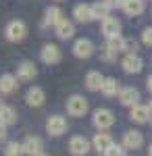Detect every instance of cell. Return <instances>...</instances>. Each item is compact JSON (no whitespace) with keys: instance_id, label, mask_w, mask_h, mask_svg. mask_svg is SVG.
Masks as SVG:
<instances>
[{"instance_id":"cell-1","label":"cell","mask_w":152,"mask_h":156,"mask_svg":"<svg viewBox=\"0 0 152 156\" xmlns=\"http://www.w3.org/2000/svg\"><path fill=\"white\" fill-rule=\"evenodd\" d=\"M69 129V125H67V119L65 117H59V115H52L50 119L46 121V131L50 135H54V137H59L63 133Z\"/></svg>"},{"instance_id":"cell-2","label":"cell","mask_w":152,"mask_h":156,"mask_svg":"<svg viewBox=\"0 0 152 156\" xmlns=\"http://www.w3.org/2000/svg\"><path fill=\"white\" fill-rule=\"evenodd\" d=\"M67 112L73 117H83L88 112V100L83 96H71L67 100Z\"/></svg>"},{"instance_id":"cell-3","label":"cell","mask_w":152,"mask_h":156,"mask_svg":"<svg viewBox=\"0 0 152 156\" xmlns=\"http://www.w3.org/2000/svg\"><path fill=\"white\" fill-rule=\"evenodd\" d=\"M94 125H96L98 129H108V127H113V125H115L113 112H110L108 108H98V110L94 112Z\"/></svg>"},{"instance_id":"cell-4","label":"cell","mask_w":152,"mask_h":156,"mask_svg":"<svg viewBox=\"0 0 152 156\" xmlns=\"http://www.w3.org/2000/svg\"><path fill=\"white\" fill-rule=\"evenodd\" d=\"M69 152L73 156H85L90 152V142L83 135H75V137H71V142H69Z\"/></svg>"},{"instance_id":"cell-5","label":"cell","mask_w":152,"mask_h":156,"mask_svg":"<svg viewBox=\"0 0 152 156\" xmlns=\"http://www.w3.org/2000/svg\"><path fill=\"white\" fill-rule=\"evenodd\" d=\"M25 36H27V27H25L23 21H11L9 23V27H6V37L11 42H21Z\"/></svg>"},{"instance_id":"cell-6","label":"cell","mask_w":152,"mask_h":156,"mask_svg":"<svg viewBox=\"0 0 152 156\" xmlns=\"http://www.w3.org/2000/svg\"><path fill=\"white\" fill-rule=\"evenodd\" d=\"M73 54H75L77 58H90L94 54V44L90 40L81 37V40H77V42L73 44Z\"/></svg>"},{"instance_id":"cell-7","label":"cell","mask_w":152,"mask_h":156,"mask_svg":"<svg viewBox=\"0 0 152 156\" xmlns=\"http://www.w3.org/2000/svg\"><path fill=\"white\" fill-rule=\"evenodd\" d=\"M142 144H144V135L140 131L131 129V131L123 133V146L127 150H138V148H142Z\"/></svg>"},{"instance_id":"cell-8","label":"cell","mask_w":152,"mask_h":156,"mask_svg":"<svg viewBox=\"0 0 152 156\" xmlns=\"http://www.w3.org/2000/svg\"><path fill=\"white\" fill-rule=\"evenodd\" d=\"M35 75H38V69H35L34 62H29V60H23L17 67V79L19 81H31Z\"/></svg>"},{"instance_id":"cell-9","label":"cell","mask_w":152,"mask_h":156,"mask_svg":"<svg viewBox=\"0 0 152 156\" xmlns=\"http://www.w3.org/2000/svg\"><path fill=\"white\" fill-rule=\"evenodd\" d=\"M42 150H44V142L40 137H35V135H29L23 142V152L27 156H38V154H42Z\"/></svg>"},{"instance_id":"cell-10","label":"cell","mask_w":152,"mask_h":156,"mask_svg":"<svg viewBox=\"0 0 152 156\" xmlns=\"http://www.w3.org/2000/svg\"><path fill=\"white\" fill-rule=\"evenodd\" d=\"M102 34L106 36V40H108V37L121 36V23H119L115 17H106V19H102Z\"/></svg>"},{"instance_id":"cell-11","label":"cell","mask_w":152,"mask_h":156,"mask_svg":"<svg viewBox=\"0 0 152 156\" xmlns=\"http://www.w3.org/2000/svg\"><path fill=\"white\" fill-rule=\"evenodd\" d=\"M119 100H121L123 106H136L138 100H140V92L136 87H123L119 92Z\"/></svg>"},{"instance_id":"cell-12","label":"cell","mask_w":152,"mask_h":156,"mask_svg":"<svg viewBox=\"0 0 152 156\" xmlns=\"http://www.w3.org/2000/svg\"><path fill=\"white\" fill-rule=\"evenodd\" d=\"M60 50L59 46H54V44H46L44 48H42V60L46 62V65H56L60 60Z\"/></svg>"},{"instance_id":"cell-13","label":"cell","mask_w":152,"mask_h":156,"mask_svg":"<svg viewBox=\"0 0 152 156\" xmlns=\"http://www.w3.org/2000/svg\"><path fill=\"white\" fill-rule=\"evenodd\" d=\"M123 71L125 73H140L142 71V58L136 54V52H131V54H127L125 58H123Z\"/></svg>"},{"instance_id":"cell-14","label":"cell","mask_w":152,"mask_h":156,"mask_svg":"<svg viewBox=\"0 0 152 156\" xmlns=\"http://www.w3.org/2000/svg\"><path fill=\"white\" fill-rule=\"evenodd\" d=\"M25 100H27V104L29 106H42L44 104V100H46V94H44V90L42 87H29L27 90V96H25Z\"/></svg>"},{"instance_id":"cell-15","label":"cell","mask_w":152,"mask_h":156,"mask_svg":"<svg viewBox=\"0 0 152 156\" xmlns=\"http://www.w3.org/2000/svg\"><path fill=\"white\" fill-rule=\"evenodd\" d=\"M150 117V108L144 106V104H136V106H131V112H129V119L133 121V123H146Z\"/></svg>"},{"instance_id":"cell-16","label":"cell","mask_w":152,"mask_h":156,"mask_svg":"<svg viewBox=\"0 0 152 156\" xmlns=\"http://www.w3.org/2000/svg\"><path fill=\"white\" fill-rule=\"evenodd\" d=\"M73 15H75L77 21H81V23H90V21L94 19V9L90 6V4H77L75 11H73Z\"/></svg>"},{"instance_id":"cell-17","label":"cell","mask_w":152,"mask_h":156,"mask_svg":"<svg viewBox=\"0 0 152 156\" xmlns=\"http://www.w3.org/2000/svg\"><path fill=\"white\" fill-rule=\"evenodd\" d=\"M17 87H19V83H17V77L15 75L6 73V75L0 77V92L2 94H13V92H17Z\"/></svg>"},{"instance_id":"cell-18","label":"cell","mask_w":152,"mask_h":156,"mask_svg":"<svg viewBox=\"0 0 152 156\" xmlns=\"http://www.w3.org/2000/svg\"><path fill=\"white\" fill-rule=\"evenodd\" d=\"M123 11L127 12L129 17H138L144 12V0H123Z\"/></svg>"},{"instance_id":"cell-19","label":"cell","mask_w":152,"mask_h":156,"mask_svg":"<svg viewBox=\"0 0 152 156\" xmlns=\"http://www.w3.org/2000/svg\"><path fill=\"white\" fill-rule=\"evenodd\" d=\"M54 27H56V36H59L60 40H69V37H73V34H75L73 23H71V21H67V19H60Z\"/></svg>"},{"instance_id":"cell-20","label":"cell","mask_w":152,"mask_h":156,"mask_svg":"<svg viewBox=\"0 0 152 156\" xmlns=\"http://www.w3.org/2000/svg\"><path fill=\"white\" fill-rule=\"evenodd\" d=\"M113 144H115V142H113V137H110L108 133H96V137H94V148H96L98 152H102V154H104Z\"/></svg>"},{"instance_id":"cell-21","label":"cell","mask_w":152,"mask_h":156,"mask_svg":"<svg viewBox=\"0 0 152 156\" xmlns=\"http://www.w3.org/2000/svg\"><path fill=\"white\" fill-rule=\"evenodd\" d=\"M102 83H104V77H102L98 71H90L88 75H85V87H88V90L96 92V90L102 87Z\"/></svg>"},{"instance_id":"cell-22","label":"cell","mask_w":152,"mask_h":156,"mask_svg":"<svg viewBox=\"0 0 152 156\" xmlns=\"http://www.w3.org/2000/svg\"><path fill=\"white\" fill-rule=\"evenodd\" d=\"M100 90H102L104 96H117L119 92H121V90H119V81L115 77H104V83H102Z\"/></svg>"},{"instance_id":"cell-23","label":"cell","mask_w":152,"mask_h":156,"mask_svg":"<svg viewBox=\"0 0 152 156\" xmlns=\"http://www.w3.org/2000/svg\"><path fill=\"white\" fill-rule=\"evenodd\" d=\"M17 121V110L13 106H0V123L4 125H13Z\"/></svg>"},{"instance_id":"cell-24","label":"cell","mask_w":152,"mask_h":156,"mask_svg":"<svg viewBox=\"0 0 152 156\" xmlns=\"http://www.w3.org/2000/svg\"><path fill=\"white\" fill-rule=\"evenodd\" d=\"M92 9H94V19H106L108 11H110V4H108V0H102V2L92 4Z\"/></svg>"},{"instance_id":"cell-25","label":"cell","mask_w":152,"mask_h":156,"mask_svg":"<svg viewBox=\"0 0 152 156\" xmlns=\"http://www.w3.org/2000/svg\"><path fill=\"white\" fill-rule=\"evenodd\" d=\"M123 40L125 37H121V36H117V37H108V42H106V52L108 54H117V52H121L123 50Z\"/></svg>"},{"instance_id":"cell-26","label":"cell","mask_w":152,"mask_h":156,"mask_svg":"<svg viewBox=\"0 0 152 156\" xmlns=\"http://www.w3.org/2000/svg\"><path fill=\"white\" fill-rule=\"evenodd\" d=\"M63 19V12H60V9H56V6H50V9H46V19H44V23L46 25H56Z\"/></svg>"},{"instance_id":"cell-27","label":"cell","mask_w":152,"mask_h":156,"mask_svg":"<svg viewBox=\"0 0 152 156\" xmlns=\"http://www.w3.org/2000/svg\"><path fill=\"white\" fill-rule=\"evenodd\" d=\"M23 144L19 142H9L6 148H4V156H23Z\"/></svg>"},{"instance_id":"cell-28","label":"cell","mask_w":152,"mask_h":156,"mask_svg":"<svg viewBox=\"0 0 152 156\" xmlns=\"http://www.w3.org/2000/svg\"><path fill=\"white\" fill-rule=\"evenodd\" d=\"M125 146H117V144H113L108 150L104 152V156H125V150H123Z\"/></svg>"},{"instance_id":"cell-29","label":"cell","mask_w":152,"mask_h":156,"mask_svg":"<svg viewBox=\"0 0 152 156\" xmlns=\"http://www.w3.org/2000/svg\"><path fill=\"white\" fill-rule=\"evenodd\" d=\"M136 48H138L136 40H129V37H125V40H123V50H127V54H131Z\"/></svg>"},{"instance_id":"cell-30","label":"cell","mask_w":152,"mask_h":156,"mask_svg":"<svg viewBox=\"0 0 152 156\" xmlns=\"http://www.w3.org/2000/svg\"><path fill=\"white\" fill-rule=\"evenodd\" d=\"M142 42H144L146 46H152V27L144 29V34H142Z\"/></svg>"},{"instance_id":"cell-31","label":"cell","mask_w":152,"mask_h":156,"mask_svg":"<svg viewBox=\"0 0 152 156\" xmlns=\"http://www.w3.org/2000/svg\"><path fill=\"white\" fill-rule=\"evenodd\" d=\"M4 137H6V125H4V123H0V142H2Z\"/></svg>"},{"instance_id":"cell-32","label":"cell","mask_w":152,"mask_h":156,"mask_svg":"<svg viewBox=\"0 0 152 156\" xmlns=\"http://www.w3.org/2000/svg\"><path fill=\"white\" fill-rule=\"evenodd\" d=\"M146 87H148V92L152 94V75L148 77V79H146Z\"/></svg>"},{"instance_id":"cell-33","label":"cell","mask_w":152,"mask_h":156,"mask_svg":"<svg viewBox=\"0 0 152 156\" xmlns=\"http://www.w3.org/2000/svg\"><path fill=\"white\" fill-rule=\"evenodd\" d=\"M148 154H150V156H152V144H150V148H148Z\"/></svg>"},{"instance_id":"cell-34","label":"cell","mask_w":152,"mask_h":156,"mask_svg":"<svg viewBox=\"0 0 152 156\" xmlns=\"http://www.w3.org/2000/svg\"><path fill=\"white\" fill-rule=\"evenodd\" d=\"M148 108H150V112H152V100H150V106H148Z\"/></svg>"},{"instance_id":"cell-35","label":"cell","mask_w":152,"mask_h":156,"mask_svg":"<svg viewBox=\"0 0 152 156\" xmlns=\"http://www.w3.org/2000/svg\"><path fill=\"white\" fill-rule=\"evenodd\" d=\"M38 156H46V154H38Z\"/></svg>"}]
</instances>
